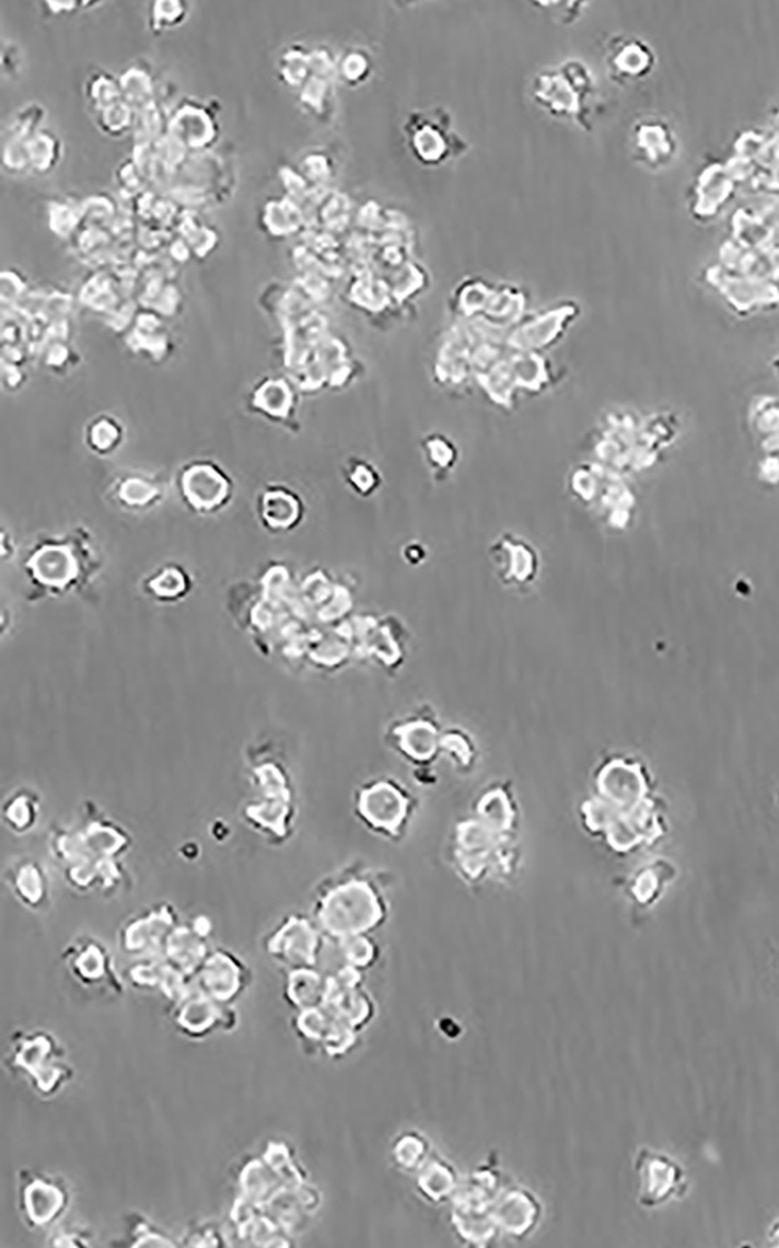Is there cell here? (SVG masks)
I'll list each match as a JSON object with an SVG mask.
<instances>
[{
  "instance_id": "6da1fadb",
  "label": "cell",
  "mask_w": 779,
  "mask_h": 1248,
  "mask_svg": "<svg viewBox=\"0 0 779 1248\" xmlns=\"http://www.w3.org/2000/svg\"><path fill=\"white\" fill-rule=\"evenodd\" d=\"M3 1064L43 1100L60 1096L75 1077L68 1049L57 1035L46 1029L11 1033Z\"/></svg>"
},
{
  "instance_id": "7a4b0ae2",
  "label": "cell",
  "mask_w": 779,
  "mask_h": 1248,
  "mask_svg": "<svg viewBox=\"0 0 779 1248\" xmlns=\"http://www.w3.org/2000/svg\"><path fill=\"white\" fill-rule=\"evenodd\" d=\"M387 915L382 895L362 879H349L323 888L315 899L314 920L333 939L367 935Z\"/></svg>"
},
{
  "instance_id": "3957f363",
  "label": "cell",
  "mask_w": 779,
  "mask_h": 1248,
  "mask_svg": "<svg viewBox=\"0 0 779 1248\" xmlns=\"http://www.w3.org/2000/svg\"><path fill=\"white\" fill-rule=\"evenodd\" d=\"M18 1213L32 1229H49L61 1224L72 1206V1188L65 1177L38 1169L18 1172Z\"/></svg>"
},
{
  "instance_id": "277c9868",
  "label": "cell",
  "mask_w": 779,
  "mask_h": 1248,
  "mask_svg": "<svg viewBox=\"0 0 779 1248\" xmlns=\"http://www.w3.org/2000/svg\"><path fill=\"white\" fill-rule=\"evenodd\" d=\"M594 93V79L582 61H566L558 69H546L532 83V97L543 112L561 119L584 124V104Z\"/></svg>"
},
{
  "instance_id": "5b68a950",
  "label": "cell",
  "mask_w": 779,
  "mask_h": 1248,
  "mask_svg": "<svg viewBox=\"0 0 779 1248\" xmlns=\"http://www.w3.org/2000/svg\"><path fill=\"white\" fill-rule=\"evenodd\" d=\"M329 936L323 934L314 917L295 913L286 916L266 939L267 956L288 974L301 969H318Z\"/></svg>"
},
{
  "instance_id": "8992f818",
  "label": "cell",
  "mask_w": 779,
  "mask_h": 1248,
  "mask_svg": "<svg viewBox=\"0 0 779 1248\" xmlns=\"http://www.w3.org/2000/svg\"><path fill=\"white\" fill-rule=\"evenodd\" d=\"M62 967L69 978L91 993L120 997L125 991L124 975L117 971L108 947L91 935L73 938L61 954Z\"/></svg>"
},
{
  "instance_id": "52a82bcc",
  "label": "cell",
  "mask_w": 779,
  "mask_h": 1248,
  "mask_svg": "<svg viewBox=\"0 0 779 1248\" xmlns=\"http://www.w3.org/2000/svg\"><path fill=\"white\" fill-rule=\"evenodd\" d=\"M168 1016L175 1030L190 1041H205L217 1031L233 1033L239 1027V1015L234 1005L217 1002L204 993L194 980L185 996L168 1007Z\"/></svg>"
},
{
  "instance_id": "ba28073f",
  "label": "cell",
  "mask_w": 779,
  "mask_h": 1248,
  "mask_svg": "<svg viewBox=\"0 0 779 1248\" xmlns=\"http://www.w3.org/2000/svg\"><path fill=\"white\" fill-rule=\"evenodd\" d=\"M178 915L171 904L150 906L144 912L128 917L120 927V950L131 958L163 957L168 935L178 926Z\"/></svg>"
},
{
  "instance_id": "9c48e42d",
  "label": "cell",
  "mask_w": 779,
  "mask_h": 1248,
  "mask_svg": "<svg viewBox=\"0 0 779 1248\" xmlns=\"http://www.w3.org/2000/svg\"><path fill=\"white\" fill-rule=\"evenodd\" d=\"M194 983L220 1004L234 1005L252 986L253 971L236 954L220 947L209 952Z\"/></svg>"
},
{
  "instance_id": "30bf717a",
  "label": "cell",
  "mask_w": 779,
  "mask_h": 1248,
  "mask_svg": "<svg viewBox=\"0 0 779 1248\" xmlns=\"http://www.w3.org/2000/svg\"><path fill=\"white\" fill-rule=\"evenodd\" d=\"M358 810L367 825L393 836L409 818L410 804L406 793L392 781H377L359 793Z\"/></svg>"
},
{
  "instance_id": "8fae6325",
  "label": "cell",
  "mask_w": 779,
  "mask_h": 1248,
  "mask_svg": "<svg viewBox=\"0 0 779 1248\" xmlns=\"http://www.w3.org/2000/svg\"><path fill=\"white\" fill-rule=\"evenodd\" d=\"M492 1217L501 1235L525 1239L542 1224L543 1205L538 1197L523 1186H505L492 1203Z\"/></svg>"
},
{
  "instance_id": "7c38bea8",
  "label": "cell",
  "mask_w": 779,
  "mask_h": 1248,
  "mask_svg": "<svg viewBox=\"0 0 779 1248\" xmlns=\"http://www.w3.org/2000/svg\"><path fill=\"white\" fill-rule=\"evenodd\" d=\"M124 979L136 991L163 997L168 1007L185 996L193 983L189 975L164 957L131 960L130 967L125 969Z\"/></svg>"
},
{
  "instance_id": "4fadbf2b",
  "label": "cell",
  "mask_w": 779,
  "mask_h": 1248,
  "mask_svg": "<svg viewBox=\"0 0 779 1248\" xmlns=\"http://www.w3.org/2000/svg\"><path fill=\"white\" fill-rule=\"evenodd\" d=\"M604 60L616 82L635 83L652 73L656 57L644 39L617 35L606 44Z\"/></svg>"
},
{
  "instance_id": "5bb4252c",
  "label": "cell",
  "mask_w": 779,
  "mask_h": 1248,
  "mask_svg": "<svg viewBox=\"0 0 779 1248\" xmlns=\"http://www.w3.org/2000/svg\"><path fill=\"white\" fill-rule=\"evenodd\" d=\"M641 1205L656 1207L668 1202L683 1186L682 1169L674 1162L652 1152H639L636 1158Z\"/></svg>"
},
{
  "instance_id": "9a60e30c",
  "label": "cell",
  "mask_w": 779,
  "mask_h": 1248,
  "mask_svg": "<svg viewBox=\"0 0 779 1248\" xmlns=\"http://www.w3.org/2000/svg\"><path fill=\"white\" fill-rule=\"evenodd\" d=\"M491 557L496 570L505 583L523 586V583L534 582L536 575H538V554L532 548V545L521 541V539L512 538V535H503L501 541L495 543L491 548Z\"/></svg>"
},
{
  "instance_id": "2e32d148",
  "label": "cell",
  "mask_w": 779,
  "mask_h": 1248,
  "mask_svg": "<svg viewBox=\"0 0 779 1248\" xmlns=\"http://www.w3.org/2000/svg\"><path fill=\"white\" fill-rule=\"evenodd\" d=\"M288 1188L290 1186L263 1155L249 1156L239 1169L237 1197L253 1205L266 1207L279 1192Z\"/></svg>"
},
{
  "instance_id": "e0dca14e",
  "label": "cell",
  "mask_w": 779,
  "mask_h": 1248,
  "mask_svg": "<svg viewBox=\"0 0 779 1248\" xmlns=\"http://www.w3.org/2000/svg\"><path fill=\"white\" fill-rule=\"evenodd\" d=\"M187 501L197 510L220 509L230 498L231 484L219 469L209 464L194 465L187 470L185 479Z\"/></svg>"
},
{
  "instance_id": "ac0fdd59",
  "label": "cell",
  "mask_w": 779,
  "mask_h": 1248,
  "mask_svg": "<svg viewBox=\"0 0 779 1248\" xmlns=\"http://www.w3.org/2000/svg\"><path fill=\"white\" fill-rule=\"evenodd\" d=\"M208 939L193 924H178L165 941L163 957L194 980L212 950Z\"/></svg>"
},
{
  "instance_id": "d6986e66",
  "label": "cell",
  "mask_w": 779,
  "mask_h": 1248,
  "mask_svg": "<svg viewBox=\"0 0 779 1248\" xmlns=\"http://www.w3.org/2000/svg\"><path fill=\"white\" fill-rule=\"evenodd\" d=\"M7 885L25 909L38 912L49 902V879L38 862L22 860L9 868Z\"/></svg>"
},
{
  "instance_id": "ffe728a7",
  "label": "cell",
  "mask_w": 779,
  "mask_h": 1248,
  "mask_svg": "<svg viewBox=\"0 0 779 1248\" xmlns=\"http://www.w3.org/2000/svg\"><path fill=\"white\" fill-rule=\"evenodd\" d=\"M415 1176L420 1195L432 1205L452 1202L462 1183L455 1167L435 1154H432Z\"/></svg>"
},
{
  "instance_id": "44dd1931",
  "label": "cell",
  "mask_w": 779,
  "mask_h": 1248,
  "mask_svg": "<svg viewBox=\"0 0 779 1248\" xmlns=\"http://www.w3.org/2000/svg\"><path fill=\"white\" fill-rule=\"evenodd\" d=\"M452 1228L466 1246L485 1247L501 1236L492 1210L452 1205Z\"/></svg>"
},
{
  "instance_id": "7402d4cb",
  "label": "cell",
  "mask_w": 779,
  "mask_h": 1248,
  "mask_svg": "<svg viewBox=\"0 0 779 1248\" xmlns=\"http://www.w3.org/2000/svg\"><path fill=\"white\" fill-rule=\"evenodd\" d=\"M633 149L644 164L658 167L666 164L675 152V142L666 124L655 119H644L633 130Z\"/></svg>"
},
{
  "instance_id": "603a6c76",
  "label": "cell",
  "mask_w": 779,
  "mask_h": 1248,
  "mask_svg": "<svg viewBox=\"0 0 779 1248\" xmlns=\"http://www.w3.org/2000/svg\"><path fill=\"white\" fill-rule=\"evenodd\" d=\"M282 994L293 1012L323 1007L326 996V974L318 969L288 972Z\"/></svg>"
},
{
  "instance_id": "cb8c5ba5",
  "label": "cell",
  "mask_w": 779,
  "mask_h": 1248,
  "mask_svg": "<svg viewBox=\"0 0 779 1248\" xmlns=\"http://www.w3.org/2000/svg\"><path fill=\"white\" fill-rule=\"evenodd\" d=\"M565 315V311L561 314L550 311L549 314L539 315L534 321L525 323L510 337V347L523 354H536L539 348L553 344L554 339L563 332Z\"/></svg>"
},
{
  "instance_id": "d4e9b609",
  "label": "cell",
  "mask_w": 779,
  "mask_h": 1248,
  "mask_svg": "<svg viewBox=\"0 0 779 1248\" xmlns=\"http://www.w3.org/2000/svg\"><path fill=\"white\" fill-rule=\"evenodd\" d=\"M432 1156L431 1143L417 1130H406L392 1145L393 1165L406 1174H417Z\"/></svg>"
},
{
  "instance_id": "484cf974",
  "label": "cell",
  "mask_w": 779,
  "mask_h": 1248,
  "mask_svg": "<svg viewBox=\"0 0 779 1248\" xmlns=\"http://www.w3.org/2000/svg\"><path fill=\"white\" fill-rule=\"evenodd\" d=\"M125 1243L120 1246L125 1247H176L175 1243L167 1233L163 1232L153 1221H150L146 1214L130 1213L125 1218Z\"/></svg>"
},
{
  "instance_id": "4316f807",
  "label": "cell",
  "mask_w": 779,
  "mask_h": 1248,
  "mask_svg": "<svg viewBox=\"0 0 779 1248\" xmlns=\"http://www.w3.org/2000/svg\"><path fill=\"white\" fill-rule=\"evenodd\" d=\"M411 152L418 160L426 164H439L444 161L450 146L444 139L443 131L437 127L435 124L425 123L418 124L415 130L410 134Z\"/></svg>"
},
{
  "instance_id": "83f0119b",
  "label": "cell",
  "mask_w": 779,
  "mask_h": 1248,
  "mask_svg": "<svg viewBox=\"0 0 779 1248\" xmlns=\"http://www.w3.org/2000/svg\"><path fill=\"white\" fill-rule=\"evenodd\" d=\"M39 818V801L32 791L18 790L3 806V821L14 833H27Z\"/></svg>"
},
{
  "instance_id": "f1b7e54d",
  "label": "cell",
  "mask_w": 779,
  "mask_h": 1248,
  "mask_svg": "<svg viewBox=\"0 0 779 1248\" xmlns=\"http://www.w3.org/2000/svg\"><path fill=\"white\" fill-rule=\"evenodd\" d=\"M334 941H336L344 964L365 971V969L377 963L380 946L373 938H370L369 934L345 936V938L334 939Z\"/></svg>"
},
{
  "instance_id": "f546056e",
  "label": "cell",
  "mask_w": 779,
  "mask_h": 1248,
  "mask_svg": "<svg viewBox=\"0 0 779 1248\" xmlns=\"http://www.w3.org/2000/svg\"><path fill=\"white\" fill-rule=\"evenodd\" d=\"M330 1018L333 1015L323 1007L301 1009V1012L293 1013L292 1029L295 1031L298 1040L303 1041L304 1044L317 1045L319 1049V1044L328 1031Z\"/></svg>"
},
{
  "instance_id": "4dcf8cb0",
  "label": "cell",
  "mask_w": 779,
  "mask_h": 1248,
  "mask_svg": "<svg viewBox=\"0 0 779 1248\" xmlns=\"http://www.w3.org/2000/svg\"><path fill=\"white\" fill-rule=\"evenodd\" d=\"M358 1038L359 1031L356 1030L354 1027L349 1026L345 1020L333 1015L328 1031H326L325 1038H323L322 1044H319V1051L325 1053L326 1056H329V1059H341V1056H347L348 1053L356 1048Z\"/></svg>"
},
{
  "instance_id": "1f68e13d",
  "label": "cell",
  "mask_w": 779,
  "mask_h": 1248,
  "mask_svg": "<svg viewBox=\"0 0 779 1248\" xmlns=\"http://www.w3.org/2000/svg\"><path fill=\"white\" fill-rule=\"evenodd\" d=\"M124 439L123 427L116 418L101 416L91 421L86 429L88 446L101 454H112Z\"/></svg>"
},
{
  "instance_id": "d6a6232c",
  "label": "cell",
  "mask_w": 779,
  "mask_h": 1248,
  "mask_svg": "<svg viewBox=\"0 0 779 1248\" xmlns=\"http://www.w3.org/2000/svg\"><path fill=\"white\" fill-rule=\"evenodd\" d=\"M230 1229L222 1227L214 1221H204L190 1225L185 1233L182 1246L186 1247H226L231 1246Z\"/></svg>"
},
{
  "instance_id": "836d02e7",
  "label": "cell",
  "mask_w": 779,
  "mask_h": 1248,
  "mask_svg": "<svg viewBox=\"0 0 779 1248\" xmlns=\"http://www.w3.org/2000/svg\"><path fill=\"white\" fill-rule=\"evenodd\" d=\"M28 160H31V167L38 172L50 171L58 164V141L54 136L49 135H35L27 142Z\"/></svg>"
},
{
  "instance_id": "e575fe53",
  "label": "cell",
  "mask_w": 779,
  "mask_h": 1248,
  "mask_svg": "<svg viewBox=\"0 0 779 1248\" xmlns=\"http://www.w3.org/2000/svg\"><path fill=\"white\" fill-rule=\"evenodd\" d=\"M426 457L433 469L446 472L457 462V448L443 436H431L425 442Z\"/></svg>"
},
{
  "instance_id": "d590c367",
  "label": "cell",
  "mask_w": 779,
  "mask_h": 1248,
  "mask_svg": "<svg viewBox=\"0 0 779 1248\" xmlns=\"http://www.w3.org/2000/svg\"><path fill=\"white\" fill-rule=\"evenodd\" d=\"M98 123L105 127V134L123 135L133 124L130 106L127 102H116V104L106 106L102 109Z\"/></svg>"
},
{
  "instance_id": "8d00e7d4",
  "label": "cell",
  "mask_w": 779,
  "mask_h": 1248,
  "mask_svg": "<svg viewBox=\"0 0 779 1248\" xmlns=\"http://www.w3.org/2000/svg\"><path fill=\"white\" fill-rule=\"evenodd\" d=\"M187 16L185 3L167 2L154 3L152 13V27L154 32L167 31L178 27Z\"/></svg>"
},
{
  "instance_id": "74e56055",
  "label": "cell",
  "mask_w": 779,
  "mask_h": 1248,
  "mask_svg": "<svg viewBox=\"0 0 779 1248\" xmlns=\"http://www.w3.org/2000/svg\"><path fill=\"white\" fill-rule=\"evenodd\" d=\"M370 68L369 55L360 53V50H351V53L345 54L344 60L340 61V76L348 83L358 84L367 79Z\"/></svg>"
},
{
  "instance_id": "f35d334b",
  "label": "cell",
  "mask_w": 779,
  "mask_h": 1248,
  "mask_svg": "<svg viewBox=\"0 0 779 1248\" xmlns=\"http://www.w3.org/2000/svg\"><path fill=\"white\" fill-rule=\"evenodd\" d=\"M348 481L351 483V486L362 495L373 494L381 483L376 470L362 461H354V465L349 467Z\"/></svg>"
},
{
  "instance_id": "ab89813d",
  "label": "cell",
  "mask_w": 779,
  "mask_h": 1248,
  "mask_svg": "<svg viewBox=\"0 0 779 1248\" xmlns=\"http://www.w3.org/2000/svg\"><path fill=\"white\" fill-rule=\"evenodd\" d=\"M93 1233L82 1227L57 1228L50 1236V1247H90L93 1246Z\"/></svg>"
}]
</instances>
